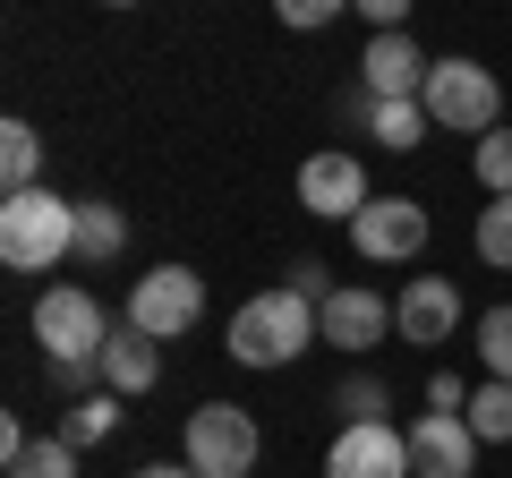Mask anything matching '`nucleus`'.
I'll list each match as a JSON object with an SVG mask.
<instances>
[{
  "instance_id": "1",
  "label": "nucleus",
  "mask_w": 512,
  "mask_h": 478,
  "mask_svg": "<svg viewBox=\"0 0 512 478\" xmlns=\"http://www.w3.org/2000/svg\"><path fill=\"white\" fill-rule=\"evenodd\" d=\"M77 257V205L52 188H26V197H0V265L9 274H52Z\"/></svg>"
},
{
  "instance_id": "2",
  "label": "nucleus",
  "mask_w": 512,
  "mask_h": 478,
  "mask_svg": "<svg viewBox=\"0 0 512 478\" xmlns=\"http://www.w3.org/2000/svg\"><path fill=\"white\" fill-rule=\"evenodd\" d=\"M308 342H316V308L299 291H282V282H274V291H256L248 308L231 316V359H239V368H291Z\"/></svg>"
},
{
  "instance_id": "3",
  "label": "nucleus",
  "mask_w": 512,
  "mask_h": 478,
  "mask_svg": "<svg viewBox=\"0 0 512 478\" xmlns=\"http://www.w3.org/2000/svg\"><path fill=\"white\" fill-rule=\"evenodd\" d=\"M427 120L436 129H453V137H495L504 129V86H495V69H478V60H436L427 69Z\"/></svg>"
},
{
  "instance_id": "4",
  "label": "nucleus",
  "mask_w": 512,
  "mask_h": 478,
  "mask_svg": "<svg viewBox=\"0 0 512 478\" xmlns=\"http://www.w3.org/2000/svg\"><path fill=\"white\" fill-rule=\"evenodd\" d=\"M256 453H265V427L239 402H197L188 410V470L197 478H256Z\"/></svg>"
},
{
  "instance_id": "5",
  "label": "nucleus",
  "mask_w": 512,
  "mask_h": 478,
  "mask_svg": "<svg viewBox=\"0 0 512 478\" xmlns=\"http://www.w3.org/2000/svg\"><path fill=\"white\" fill-rule=\"evenodd\" d=\"M35 342H43V359H52V368H86V359H103V342H111L103 299L77 291V282L43 291V299H35Z\"/></svg>"
},
{
  "instance_id": "6",
  "label": "nucleus",
  "mask_w": 512,
  "mask_h": 478,
  "mask_svg": "<svg viewBox=\"0 0 512 478\" xmlns=\"http://www.w3.org/2000/svg\"><path fill=\"white\" fill-rule=\"evenodd\" d=\"M197 316H205V274H197V265H154V274H137V282H128L120 325L154 333V342H180V333L197 325Z\"/></svg>"
},
{
  "instance_id": "7",
  "label": "nucleus",
  "mask_w": 512,
  "mask_h": 478,
  "mask_svg": "<svg viewBox=\"0 0 512 478\" xmlns=\"http://www.w3.org/2000/svg\"><path fill=\"white\" fill-rule=\"evenodd\" d=\"M350 248L367 265H402L427 248V205L419 197H367V214L350 222Z\"/></svg>"
},
{
  "instance_id": "8",
  "label": "nucleus",
  "mask_w": 512,
  "mask_h": 478,
  "mask_svg": "<svg viewBox=\"0 0 512 478\" xmlns=\"http://www.w3.org/2000/svg\"><path fill=\"white\" fill-rule=\"evenodd\" d=\"M402 436H410V470L419 478H478V436L461 410H419Z\"/></svg>"
},
{
  "instance_id": "9",
  "label": "nucleus",
  "mask_w": 512,
  "mask_h": 478,
  "mask_svg": "<svg viewBox=\"0 0 512 478\" xmlns=\"http://www.w3.org/2000/svg\"><path fill=\"white\" fill-rule=\"evenodd\" d=\"M384 333H393V299H384V291H367V282H342V291H333L325 308H316V342L350 350V359H359V350H376Z\"/></svg>"
},
{
  "instance_id": "10",
  "label": "nucleus",
  "mask_w": 512,
  "mask_h": 478,
  "mask_svg": "<svg viewBox=\"0 0 512 478\" xmlns=\"http://www.w3.org/2000/svg\"><path fill=\"white\" fill-rule=\"evenodd\" d=\"M325 478H419V470H410V436H402L393 419L342 427L333 453H325Z\"/></svg>"
},
{
  "instance_id": "11",
  "label": "nucleus",
  "mask_w": 512,
  "mask_h": 478,
  "mask_svg": "<svg viewBox=\"0 0 512 478\" xmlns=\"http://www.w3.org/2000/svg\"><path fill=\"white\" fill-rule=\"evenodd\" d=\"M367 171H359V154H308L299 163V205L308 214H325V222H359L367 214Z\"/></svg>"
},
{
  "instance_id": "12",
  "label": "nucleus",
  "mask_w": 512,
  "mask_h": 478,
  "mask_svg": "<svg viewBox=\"0 0 512 478\" xmlns=\"http://www.w3.org/2000/svg\"><path fill=\"white\" fill-rule=\"evenodd\" d=\"M427 69H436V60H427L410 35H367V52H359V86L376 94V103H419Z\"/></svg>"
},
{
  "instance_id": "13",
  "label": "nucleus",
  "mask_w": 512,
  "mask_h": 478,
  "mask_svg": "<svg viewBox=\"0 0 512 478\" xmlns=\"http://www.w3.org/2000/svg\"><path fill=\"white\" fill-rule=\"evenodd\" d=\"M453 325H461V291L444 274H419V282H402V299H393V333L402 342H453Z\"/></svg>"
},
{
  "instance_id": "14",
  "label": "nucleus",
  "mask_w": 512,
  "mask_h": 478,
  "mask_svg": "<svg viewBox=\"0 0 512 478\" xmlns=\"http://www.w3.org/2000/svg\"><path fill=\"white\" fill-rule=\"evenodd\" d=\"M103 385L120 393H154L163 385V342L154 333H137V325H111V342H103Z\"/></svg>"
},
{
  "instance_id": "15",
  "label": "nucleus",
  "mask_w": 512,
  "mask_h": 478,
  "mask_svg": "<svg viewBox=\"0 0 512 478\" xmlns=\"http://www.w3.org/2000/svg\"><path fill=\"white\" fill-rule=\"evenodd\" d=\"M120 248H128V214H120L111 197H86V205H77V257H86V265H111Z\"/></svg>"
},
{
  "instance_id": "16",
  "label": "nucleus",
  "mask_w": 512,
  "mask_h": 478,
  "mask_svg": "<svg viewBox=\"0 0 512 478\" xmlns=\"http://www.w3.org/2000/svg\"><path fill=\"white\" fill-rule=\"evenodd\" d=\"M35 171H43V137H35V120H0V180H9V197L43 188Z\"/></svg>"
},
{
  "instance_id": "17",
  "label": "nucleus",
  "mask_w": 512,
  "mask_h": 478,
  "mask_svg": "<svg viewBox=\"0 0 512 478\" xmlns=\"http://www.w3.org/2000/svg\"><path fill=\"white\" fill-rule=\"evenodd\" d=\"M427 103H376V120H367V137H376L384 154H410V146H427Z\"/></svg>"
},
{
  "instance_id": "18",
  "label": "nucleus",
  "mask_w": 512,
  "mask_h": 478,
  "mask_svg": "<svg viewBox=\"0 0 512 478\" xmlns=\"http://www.w3.org/2000/svg\"><path fill=\"white\" fill-rule=\"evenodd\" d=\"M461 419H470L478 444H512V385H495V376H487V385L470 393V410H461Z\"/></svg>"
},
{
  "instance_id": "19",
  "label": "nucleus",
  "mask_w": 512,
  "mask_h": 478,
  "mask_svg": "<svg viewBox=\"0 0 512 478\" xmlns=\"http://www.w3.org/2000/svg\"><path fill=\"white\" fill-rule=\"evenodd\" d=\"M111 427H120V393H86V402H69V419H60V436L86 453V444H103Z\"/></svg>"
},
{
  "instance_id": "20",
  "label": "nucleus",
  "mask_w": 512,
  "mask_h": 478,
  "mask_svg": "<svg viewBox=\"0 0 512 478\" xmlns=\"http://www.w3.org/2000/svg\"><path fill=\"white\" fill-rule=\"evenodd\" d=\"M470 248L495 265V274H512V197H487V205H478V231H470Z\"/></svg>"
},
{
  "instance_id": "21",
  "label": "nucleus",
  "mask_w": 512,
  "mask_h": 478,
  "mask_svg": "<svg viewBox=\"0 0 512 478\" xmlns=\"http://www.w3.org/2000/svg\"><path fill=\"white\" fill-rule=\"evenodd\" d=\"M478 368H487L495 385H512V308H487V316H478Z\"/></svg>"
},
{
  "instance_id": "22",
  "label": "nucleus",
  "mask_w": 512,
  "mask_h": 478,
  "mask_svg": "<svg viewBox=\"0 0 512 478\" xmlns=\"http://www.w3.org/2000/svg\"><path fill=\"white\" fill-rule=\"evenodd\" d=\"M384 402H393V393H384L376 376H342V385H333V410H342V427H376V419H384Z\"/></svg>"
},
{
  "instance_id": "23",
  "label": "nucleus",
  "mask_w": 512,
  "mask_h": 478,
  "mask_svg": "<svg viewBox=\"0 0 512 478\" xmlns=\"http://www.w3.org/2000/svg\"><path fill=\"white\" fill-rule=\"evenodd\" d=\"M470 171H478V188H487V197H512V129H495V137H478V154H470Z\"/></svg>"
},
{
  "instance_id": "24",
  "label": "nucleus",
  "mask_w": 512,
  "mask_h": 478,
  "mask_svg": "<svg viewBox=\"0 0 512 478\" xmlns=\"http://www.w3.org/2000/svg\"><path fill=\"white\" fill-rule=\"evenodd\" d=\"M9 478H77V444L69 436H43V444H26V461Z\"/></svg>"
},
{
  "instance_id": "25",
  "label": "nucleus",
  "mask_w": 512,
  "mask_h": 478,
  "mask_svg": "<svg viewBox=\"0 0 512 478\" xmlns=\"http://www.w3.org/2000/svg\"><path fill=\"white\" fill-rule=\"evenodd\" d=\"M282 274H291V282H282V291H299V299H308V308H325V299L342 291V282H325V265H316V257H291V265H282Z\"/></svg>"
},
{
  "instance_id": "26",
  "label": "nucleus",
  "mask_w": 512,
  "mask_h": 478,
  "mask_svg": "<svg viewBox=\"0 0 512 478\" xmlns=\"http://www.w3.org/2000/svg\"><path fill=\"white\" fill-rule=\"evenodd\" d=\"M342 18V0H282V26L291 35H316V26H333Z\"/></svg>"
},
{
  "instance_id": "27",
  "label": "nucleus",
  "mask_w": 512,
  "mask_h": 478,
  "mask_svg": "<svg viewBox=\"0 0 512 478\" xmlns=\"http://www.w3.org/2000/svg\"><path fill=\"white\" fill-rule=\"evenodd\" d=\"M427 410H470V393H461L453 376H436V385H427Z\"/></svg>"
},
{
  "instance_id": "28",
  "label": "nucleus",
  "mask_w": 512,
  "mask_h": 478,
  "mask_svg": "<svg viewBox=\"0 0 512 478\" xmlns=\"http://www.w3.org/2000/svg\"><path fill=\"white\" fill-rule=\"evenodd\" d=\"M94 376H103V359H86V368H52V385H60V393H86Z\"/></svg>"
},
{
  "instance_id": "29",
  "label": "nucleus",
  "mask_w": 512,
  "mask_h": 478,
  "mask_svg": "<svg viewBox=\"0 0 512 478\" xmlns=\"http://www.w3.org/2000/svg\"><path fill=\"white\" fill-rule=\"evenodd\" d=\"M137 478H197V470H188V461H146Z\"/></svg>"
}]
</instances>
